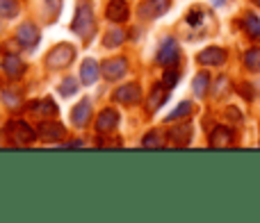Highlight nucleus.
Returning a JSON list of instances; mask_svg holds the SVG:
<instances>
[{
  "mask_svg": "<svg viewBox=\"0 0 260 223\" xmlns=\"http://www.w3.org/2000/svg\"><path fill=\"white\" fill-rule=\"evenodd\" d=\"M71 30L76 32L82 39H89L91 32H94V9H91L89 0H80L76 9V16H73Z\"/></svg>",
  "mask_w": 260,
  "mask_h": 223,
  "instance_id": "obj_1",
  "label": "nucleus"
},
{
  "mask_svg": "<svg viewBox=\"0 0 260 223\" xmlns=\"http://www.w3.org/2000/svg\"><path fill=\"white\" fill-rule=\"evenodd\" d=\"M76 59V48L71 44H57L48 55H46V66L53 71H62Z\"/></svg>",
  "mask_w": 260,
  "mask_h": 223,
  "instance_id": "obj_2",
  "label": "nucleus"
},
{
  "mask_svg": "<svg viewBox=\"0 0 260 223\" xmlns=\"http://www.w3.org/2000/svg\"><path fill=\"white\" fill-rule=\"evenodd\" d=\"M5 132L9 134V139H12L14 143H21V146H27V143H32L39 137V134L35 132V128H30L25 121H9Z\"/></svg>",
  "mask_w": 260,
  "mask_h": 223,
  "instance_id": "obj_3",
  "label": "nucleus"
},
{
  "mask_svg": "<svg viewBox=\"0 0 260 223\" xmlns=\"http://www.w3.org/2000/svg\"><path fill=\"white\" fill-rule=\"evenodd\" d=\"M178 59H180L178 44H176L174 39H165L162 41V46H160V50H157V64H160V66L171 68V66L178 64Z\"/></svg>",
  "mask_w": 260,
  "mask_h": 223,
  "instance_id": "obj_4",
  "label": "nucleus"
},
{
  "mask_svg": "<svg viewBox=\"0 0 260 223\" xmlns=\"http://www.w3.org/2000/svg\"><path fill=\"white\" fill-rule=\"evenodd\" d=\"M126 71H128V62H126V57H112V59H105L103 66H101V73H103L105 80H110V82L121 80V78L126 76Z\"/></svg>",
  "mask_w": 260,
  "mask_h": 223,
  "instance_id": "obj_5",
  "label": "nucleus"
},
{
  "mask_svg": "<svg viewBox=\"0 0 260 223\" xmlns=\"http://www.w3.org/2000/svg\"><path fill=\"white\" fill-rule=\"evenodd\" d=\"M16 39L21 41V46H25V48H37L41 41V32L35 23H21V25L16 27Z\"/></svg>",
  "mask_w": 260,
  "mask_h": 223,
  "instance_id": "obj_6",
  "label": "nucleus"
},
{
  "mask_svg": "<svg viewBox=\"0 0 260 223\" xmlns=\"http://www.w3.org/2000/svg\"><path fill=\"white\" fill-rule=\"evenodd\" d=\"M37 134H39V139H44V141H59V139L67 134V130H64V125L55 123V121H41L39 125H37Z\"/></svg>",
  "mask_w": 260,
  "mask_h": 223,
  "instance_id": "obj_7",
  "label": "nucleus"
},
{
  "mask_svg": "<svg viewBox=\"0 0 260 223\" xmlns=\"http://www.w3.org/2000/svg\"><path fill=\"white\" fill-rule=\"evenodd\" d=\"M114 100H119L121 105H135L142 100V89H139L137 82H128V85L119 87L114 91Z\"/></svg>",
  "mask_w": 260,
  "mask_h": 223,
  "instance_id": "obj_8",
  "label": "nucleus"
},
{
  "mask_svg": "<svg viewBox=\"0 0 260 223\" xmlns=\"http://www.w3.org/2000/svg\"><path fill=\"white\" fill-rule=\"evenodd\" d=\"M169 12V0H142L139 16L142 18H157Z\"/></svg>",
  "mask_w": 260,
  "mask_h": 223,
  "instance_id": "obj_9",
  "label": "nucleus"
},
{
  "mask_svg": "<svg viewBox=\"0 0 260 223\" xmlns=\"http://www.w3.org/2000/svg\"><path fill=\"white\" fill-rule=\"evenodd\" d=\"M117 125H119V114L114 109H103L99 114V119H96V132H101V134H110V132H114L117 130Z\"/></svg>",
  "mask_w": 260,
  "mask_h": 223,
  "instance_id": "obj_10",
  "label": "nucleus"
},
{
  "mask_svg": "<svg viewBox=\"0 0 260 223\" xmlns=\"http://www.w3.org/2000/svg\"><path fill=\"white\" fill-rule=\"evenodd\" d=\"M128 14H130V9H128L126 0H110L108 7H105V16L112 23H123L128 18Z\"/></svg>",
  "mask_w": 260,
  "mask_h": 223,
  "instance_id": "obj_11",
  "label": "nucleus"
},
{
  "mask_svg": "<svg viewBox=\"0 0 260 223\" xmlns=\"http://www.w3.org/2000/svg\"><path fill=\"white\" fill-rule=\"evenodd\" d=\"M89 114H91L89 98H82L80 103H78L76 107L71 109V123L76 125V128H85V125L89 123Z\"/></svg>",
  "mask_w": 260,
  "mask_h": 223,
  "instance_id": "obj_12",
  "label": "nucleus"
},
{
  "mask_svg": "<svg viewBox=\"0 0 260 223\" xmlns=\"http://www.w3.org/2000/svg\"><path fill=\"white\" fill-rule=\"evenodd\" d=\"M99 78H101L99 62H96V59H91V57H87L85 62H82V66H80V82L89 87V85H94Z\"/></svg>",
  "mask_w": 260,
  "mask_h": 223,
  "instance_id": "obj_13",
  "label": "nucleus"
},
{
  "mask_svg": "<svg viewBox=\"0 0 260 223\" xmlns=\"http://www.w3.org/2000/svg\"><path fill=\"white\" fill-rule=\"evenodd\" d=\"M224 59H226V50L217 48V46H210V48L199 53V62L206 64V66H219V64H224Z\"/></svg>",
  "mask_w": 260,
  "mask_h": 223,
  "instance_id": "obj_14",
  "label": "nucleus"
},
{
  "mask_svg": "<svg viewBox=\"0 0 260 223\" xmlns=\"http://www.w3.org/2000/svg\"><path fill=\"white\" fill-rule=\"evenodd\" d=\"M30 112L32 114H37V116H44V119H55L57 116V105L53 103V98H41V100H35V103L30 105Z\"/></svg>",
  "mask_w": 260,
  "mask_h": 223,
  "instance_id": "obj_15",
  "label": "nucleus"
},
{
  "mask_svg": "<svg viewBox=\"0 0 260 223\" xmlns=\"http://www.w3.org/2000/svg\"><path fill=\"white\" fill-rule=\"evenodd\" d=\"M167 98H169V89H167L165 85H157V87H153V91H151V96L146 98V109L151 112H157L162 107V105L167 103Z\"/></svg>",
  "mask_w": 260,
  "mask_h": 223,
  "instance_id": "obj_16",
  "label": "nucleus"
},
{
  "mask_svg": "<svg viewBox=\"0 0 260 223\" xmlns=\"http://www.w3.org/2000/svg\"><path fill=\"white\" fill-rule=\"evenodd\" d=\"M169 141L174 143V146H187V143L192 141V125L189 123L176 125V128L169 132Z\"/></svg>",
  "mask_w": 260,
  "mask_h": 223,
  "instance_id": "obj_17",
  "label": "nucleus"
},
{
  "mask_svg": "<svg viewBox=\"0 0 260 223\" xmlns=\"http://www.w3.org/2000/svg\"><path fill=\"white\" fill-rule=\"evenodd\" d=\"M3 71L7 73L9 78H21L23 73H25V64H23V59L16 57V55H7V57L3 59Z\"/></svg>",
  "mask_w": 260,
  "mask_h": 223,
  "instance_id": "obj_18",
  "label": "nucleus"
},
{
  "mask_svg": "<svg viewBox=\"0 0 260 223\" xmlns=\"http://www.w3.org/2000/svg\"><path fill=\"white\" fill-rule=\"evenodd\" d=\"M233 143V132H231L229 128H215L210 132V146L212 148H226Z\"/></svg>",
  "mask_w": 260,
  "mask_h": 223,
  "instance_id": "obj_19",
  "label": "nucleus"
},
{
  "mask_svg": "<svg viewBox=\"0 0 260 223\" xmlns=\"http://www.w3.org/2000/svg\"><path fill=\"white\" fill-rule=\"evenodd\" d=\"M208 87H210V76H208V73H197V78H194V82H192L194 94H197L199 98H206Z\"/></svg>",
  "mask_w": 260,
  "mask_h": 223,
  "instance_id": "obj_20",
  "label": "nucleus"
},
{
  "mask_svg": "<svg viewBox=\"0 0 260 223\" xmlns=\"http://www.w3.org/2000/svg\"><path fill=\"white\" fill-rule=\"evenodd\" d=\"M123 41H126V32L123 30H108L105 36H103L105 48H117V46H121Z\"/></svg>",
  "mask_w": 260,
  "mask_h": 223,
  "instance_id": "obj_21",
  "label": "nucleus"
},
{
  "mask_svg": "<svg viewBox=\"0 0 260 223\" xmlns=\"http://www.w3.org/2000/svg\"><path fill=\"white\" fill-rule=\"evenodd\" d=\"M244 66L253 73L260 71V48H251L244 53Z\"/></svg>",
  "mask_w": 260,
  "mask_h": 223,
  "instance_id": "obj_22",
  "label": "nucleus"
},
{
  "mask_svg": "<svg viewBox=\"0 0 260 223\" xmlns=\"http://www.w3.org/2000/svg\"><path fill=\"white\" fill-rule=\"evenodd\" d=\"M142 146L144 148H162L165 146V137L160 134V130H151V132L142 139Z\"/></svg>",
  "mask_w": 260,
  "mask_h": 223,
  "instance_id": "obj_23",
  "label": "nucleus"
},
{
  "mask_svg": "<svg viewBox=\"0 0 260 223\" xmlns=\"http://www.w3.org/2000/svg\"><path fill=\"white\" fill-rule=\"evenodd\" d=\"M189 114H192V103H189V100H185V103H180L165 121H167V123H171V121H180V119H185V116H189Z\"/></svg>",
  "mask_w": 260,
  "mask_h": 223,
  "instance_id": "obj_24",
  "label": "nucleus"
},
{
  "mask_svg": "<svg viewBox=\"0 0 260 223\" xmlns=\"http://www.w3.org/2000/svg\"><path fill=\"white\" fill-rule=\"evenodd\" d=\"M59 94L64 96V98H69V96H76L78 94V80L76 78H64L62 85H59Z\"/></svg>",
  "mask_w": 260,
  "mask_h": 223,
  "instance_id": "obj_25",
  "label": "nucleus"
},
{
  "mask_svg": "<svg viewBox=\"0 0 260 223\" xmlns=\"http://www.w3.org/2000/svg\"><path fill=\"white\" fill-rule=\"evenodd\" d=\"M244 27H247V32L251 36H260V18L253 12H249L247 16H244Z\"/></svg>",
  "mask_w": 260,
  "mask_h": 223,
  "instance_id": "obj_26",
  "label": "nucleus"
},
{
  "mask_svg": "<svg viewBox=\"0 0 260 223\" xmlns=\"http://www.w3.org/2000/svg\"><path fill=\"white\" fill-rule=\"evenodd\" d=\"M18 14V3L16 0H0V16L3 18H14Z\"/></svg>",
  "mask_w": 260,
  "mask_h": 223,
  "instance_id": "obj_27",
  "label": "nucleus"
},
{
  "mask_svg": "<svg viewBox=\"0 0 260 223\" xmlns=\"http://www.w3.org/2000/svg\"><path fill=\"white\" fill-rule=\"evenodd\" d=\"M3 103L7 105L9 109H16V107H21V96L14 94V91H5V94H3Z\"/></svg>",
  "mask_w": 260,
  "mask_h": 223,
  "instance_id": "obj_28",
  "label": "nucleus"
},
{
  "mask_svg": "<svg viewBox=\"0 0 260 223\" xmlns=\"http://www.w3.org/2000/svg\"><path fill=\"white\" fill-rule=\"evenodd\" d=\"M224 91H229V80H226V76H221L219 80H217V85H215V98H221L224 96Z\"/></svg>",
  "mask_w": 260,
  "mask_h": 223,
  "instance_id": "obj_29",
  "label": "nucleus"
},
{
  "mask_svg": "<svg viewBox=\"0 0 260 223\" xmlns=\"http://www.w3.org/2000/svg\"><path fill=\"white\" fill-rule=\"evenodd\" d=\"M162 85H165L167 89H174V87L178 85V73H176V71H167V73H165V80H162Z\"/></svg>",
  "mask_w": 260,
  "mask_h": 223,
  "instance_id": "obj_30",
  "label": "nucleus"
},
{
  "mask_svg": "<svg viewBox=\"0 0 260 223\" xmlns=\"http://www.w3.org/2000/svg\"><path fill=\"white\" fill-rule=\"evenodd\" d=\"M201 21H203V12H201V9H192V12L187 14V23H189L192 27L201 25Z\"/></svg>",
  "mask_w": 260,
  "mask_h": 223,
  "instance_id": "obj_31",
  "label": "nucleus"
},
{
  "mask_svg": "<svg viewBox=\"0 0 260 223\" xmlns=\"http://www.w3.org/2000/svg\"><path fill=\"white\" fill-rule=\"evenodd\" d=\"M59 7H62V0H46V9H48V16H57Z\"/></svg>",
  "mask_w": 260,
  "mask_h": 223,
  "instance_id": "obj_32",
  "label": "nucleus"
},
{
  "mask_svg": "<svg viewBox=\"0 0 260 223\" xmlns=\"http://www.w3.org/2000/svg\"><path fill=\"white\" fill-rule=\"evenodd\" d=\"M229 116H231L233 121H240V112L235 109V107H229Z\"/></svg>",
  "mask_w": 260,
  "mask_h": 223,
  "instance_id": "obj_33",
  "label": "nucleus"
},
{
  "mask_svg": "<svg viewBox=\"0 0 260 223\" xmlns=\"http://www.w3.org/2000/svg\"><path fill=\"white\" fill-rule=\"evenodd\" d=\"M253 3H256V5H260V0H253Z\"/></svg>",
  "mask_w": 260,
  "mask_h": 223,
  "instance_id": "obj_34",
  "label": "nucleus"
}]
</instances>
